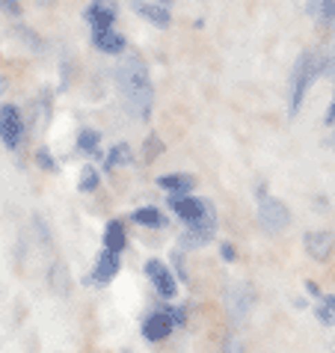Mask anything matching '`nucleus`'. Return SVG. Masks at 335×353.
<instances>
[{
  "label": "nucleus",
  "mask_w": 335,
  "mask_h": 353,
  "mask_svg": "<svg viewBox=\"0 0 335 353\" xmlns=\"http://www.w3.org/2000/svg\"><path fill=\"white\" fill-rule=\"evenodd\" d=\"M128 247V232H125V223L122 220H110L107 223V229H104V250L107 252H119Z\"/></svg>",
  "instance_id": "obj_15"
},
{
  "label": "nucleus",
  "mask_w": 335,
  "mask_h": 353,
  "mask_svg": "<svg viewBox=\"0 0 335 353\" xmlns=\"http://www.w3.org/2000/svg\"><path fill=\"white\" fill-rule=\"evenodd\" d=\"M157 188L170 190V193H190L196 188V179L187 172H175V175H161L157 179Z\"/></svg>",
  "instance_id": "obj_17"
},
{
  "label": "nucleus",
  "mask_w": 335,
  "mask_h": 353,
  "mask_svg": "<svg viewBox=\"0 0 335 353\" xmlns=\"http://www.w3.org/2000/svg\"><path fill=\"white\" fill-rule=\"evenodd\" d=\"M166 312H170V318H172L175 327H184V323H187V309L175 306V309H166Z\"/></svg>",
  "instance_id": "obj_27"
},
{
  "label": "nucleus",
  "mask_w": 335,
  "mask_h": 353,
  "mask_svg": "<svg viewBox=\"0 0 335 353\" xmlns=\"http://www.w3.org/2000/svg\"><path fill=\"white\" fill-rule=\"evenodd\" d=\"M143 149H145V152H143V161H145V163H152L157 154L163 152V140H161L157 134H149V137H145V145H143Z\"/></svg>",
  "instance_id": "obj_22"
},
{
  "label": "nucleus",
  "mask_w": 335,
  "mask_h": 353,
  "mask_svg": "<svg viewBox=\"0 0 335 353\" xmlns=\"http://www.w3.org/2000/svg\"><path fill=\"white\" fill-rule=\"evenodd\" d=\"M145 276L152 279L154 291L161 294L163 300H172L175 294H179V279L172 276V270L166 268V264H163L161 259H152V261H145Z\"/></svg>",
  "instance_id": "obj_8"
},
{
  "label": "nucleus",
  "mask_w": 335,
  "mask_h": 353,
  "mask_svg": "<svg viewBox=\"0 0 335 353\" xmlns=\"http://www.w3.org/2000/svg\"><path fill=\"white\" fill-rule=\"evenodd\" d=\"M305 291H309V294H312V297H323V291L318 288V282H312V279H309V282H305Z\"/></svg>",
  "instance_id": "obj_30"
},
{
  "label": "nucleus",
  "mask_w": 335,
  "mask_h": 353,
  "mask_svg": "<svg viewBox=\"0 0 335 353\" xmlns=\"http://www.w3.org/2000/svg\"><path fill=\"white\" fill-rule=\"evenodd\" d=\"M255 202H258V225L267 234H279V232H285L291 225L288 205H282L279 199H273L264 184L255 188Z\"/></svg>",
  "instance_id": "obj_3"
},
{
  "label": "nucleus",
  "mask_w": 335,
  "mask_h": 353,
  "mask_svg": "<svg viewBox=\"0 0 335 353\" xmlns=\"http://www.w3.org/2000/svg\"><path fill=\"white\" fill-rule=\"evenodd\" d=\"M116 15H119V6H116V0H92V3L86 6V21L92 24V30L113 27Z\"/></svg>",
  "instance_id": "obj_11"
},
{
  "label": "nucleus",
  "mask_w": 335,
  "mask_h": 353,
  "mask_svg": "<svg viewBox=\"0 0 335 353\" xmlns=\"http://www.w3.org/2000/svg\"><path fill=\"white\" fill-rule=\"evenodd\" d=\"M332 353H335V339H332Z\"/></svg>",
  "instance_id": "obj_32"
},
{
  "label": "nucleus",
  "mask_w": 335,
  "mask_h": 353,
  "mask_svg": "<svg viewBox=\"0 0 335 353\" xmlns=\"http://www.w3.org/2000/svg\"><path fill=\"white\" fill-rule=\"evenodd\" d=\"M321 74L329 77V81H335V54H329L327 60H321Z\"/></svg>",
  "instance_id": "obj_24"
},
{
  "label": "nucleus",
  "mask_w": 335,
  "mask_h": 353,
  "mask_svg": "<svg viewBox=\"0 0 335 353\" xmlns=\"http://www.w3.org/2000/svg\"><path fill=\"white\" fill-rule=\"evenodd\" d=\"M0 9L6 15H21V0H0Z\"/></svg>",
  "instance_id": "obj_26"
},
{
  "label": "nucleus",
  "mask_w": 335,
  "mask_h": 353,
  "mask_svg": "<svg viewBox=\"0 0 335 353\" xmlns=\"http://www.w3.org/2000/svg\"><path fill=\"white\" fill-rule=\"evenodd\" d=\"M223 353H246L243 345L238 339H225V345H223Z\"/></svg>",
  "instance_id": "obj_28"
},
{
  "label": "nucleus",
  "mask_w": 335,
  "mask_h": 353,
  "mask_svg": "<svg viewBox=\"0 0 335 353\" xmlns=\"http://www.w3.org/2000/svg\"><path fill=\"white\" fill-rule=\"evenodd\" d=\"M172 330H175V323H172V318H170V312L166 309H157L143 321V339L154 341V345L157 341H163V339H170Z\"/></svg>",
  "instance_id": "obj_10"
},
{
  "label": "nucleus",
  "mask_w": 335,
  "mask_h": 353,
  "mask_svg": "<svg viewBox=\"0 0 335 353\" xmlns=\"http://www.w3.org/2000/svg\"><path fill=\"white\" fill-rule=\"evenodd\" d=\"M131 6H134V12L140 18H145V21H152L157 27H170L172 24L170 9L161 6V3H152V0H131Z\"/></svg>",
  "instance_id": "obj_13"
},
{
  "label": "nucleus",
  "mask_w": 335,
  "mask_h": 353,
  "mask_svg": "<svg viewBox=\"0 0 335 353\" xmlns=\"http://www.w3.org/2000/svg\"><path fill=\"white\" fill-rule=\"evenodd\" d=\"M318 77H321V57L314 51H303L291 72V116L300 113L305 92L312 90V83L318 81Z\"/></svg>",
  "instance_id": "obj_2"
},
{
  "label": "nucleus",
  "mask_w": 335,
  "mask_h": 353,
  "mask_svg": "<svg viewBox=\"0 0 335 353\" xmlns=\"http://www.w3.org/2000/svg\"><path fill=\"white\" fill-rule=\"evenodd\" d=\"M303 243H305V252H309L314 261H327V259L332 256V243H335V238H332L329 232H305Z\"/></svg>",
  "instance_id": "obj_12"
},
{
  "label": "nucleus",
  "mask_w": 335,
  "mask_h": 353,
  "mask_svg": "<svg viewBox=\"0 0 335 353\" xmlns=\"http://www.w3.org/2000/svg\"><path fill=\"white\" fill-rule=\"evenodd\" d=\"M214 232H216V211L211 208L196 225H187V229H184L181 247H184V250H199V247H205V243H211Z\"/></svg>",
  "instance_id": "obj_7"
},
{
  "label": "nucleus",
  "mask_w": 335,
  "mask_h": 353,
  "mask_svg": "<svg viewBox=\"0 0 335 353\" xmlns=\"http://www.w3.org/2000/svg\"><path fill=\"white\" fill-rule=\"evenodd\" d=\"M131 220L136 225H143V229H163V225H166V217L157 208H152V205H145V208H136L131 214Z\"/></svg>",
  "instance_id": "obj_18"
},
{
  "label": "nucleus",
  "mask_w": 335,
  "mask_h": 353,
  "mask_svg": "<svg viewBox=\"0 0 335 353\" xmlns=\"http://www.w3.org/2000/svg\"><path fill=\"white\" fill-rule=\"evenodd\" d=\"M36 163L42 166V170H48V172H60V163L54 161V154L48 152V149H39L36 152Z\"/></svg>",
  "instance_id": "obj_23"
},
{
  "label": "nucleus",
  "mask_w": 335,
  "mask_h": 353,
  "mask_svg": "<svg viewBox=\"0 0 335 353\" xmlns=\"http://www.w3.org/2000/svg\"><path fill=\"white\" fill-rule=\"evenodd\" d=\"M131 161H134L131 145H128V143H119V145H113V149H110V154H107L104 170L110 172V170H116V166H125V163H131Z\"/></svg>",
  "instance_id": "obj_19"
},
{
  "label": "nucleus",
  "mask_w": 335,
  "mask_h": 353,
  "mask_svg": "<svg viewBox=\"0 0 335 353\" xmlns=\"http://www.w3.org/2000/svg\"><path fill=\"white\" fill-rule=\"evenodd\" d=\"M98 143H101V134L92 131V128H83L77 134V152H83V154H95Z\"/></svg>",
  "instance_id": "obj_20"
},
{
  "label": "nucleus",
  "mask_w": 335,
  "mask_h": 353,
  "mask_svg": "<svg viewBox=\"0 0 335 353\" xmlns=\"http://www.w3.org/2000/svg\"><path fill=\"white\" fill-rule=\"evenodd\" d=\"M116 86L125 98V107L136 119H149L154 107V86L149 77V68L136 54H125L122 63L116 65Z\"/></svg>",
  "instance_id": "obj_1"
},
{
  "label": "nucleus",
  "mask_w": 335,
  "mask_h": 353,
  "mask_svg": "<svg viewBox=\"0 0 335 353\" xmlns=\"http://www.w3.org/2000/svg\"><path fill=\"white\" fill-rule=\"evenodd\" d=\"M119 256L116 252H107V250H101L98 252V259H95V268H92V273H90V279L86 282H92V285H110V282L116 279V273H119Z\"/></svg>",
  "instance_id": "obj_9"
},
{
  "label": "nucleus",
  "mask_w": 335,
  "mask_h": 353,
  "mask_svg": "<svg viewBox=\"0 0 335 353\" xmlns=\"http://www.w3.org/2000/svg\"><path fill=\"white\" fill-rule=\"evenodd\" d=\"M305 12L318 18L323 27L335 30V0H305Z\"/></svg>",
  "instance_id": "obj_16"
},
{
  "label": "nucleus",
  "mask_w": 335,
  "mask_h": 353,
  "mask_svg": "<svg viewBox=\"0 0 335 353\" xmlns=\"http://www.w3.org/2000/svg\"><path fill=\"white\" fill-rule=\"evenodd\" d=\"M0 140L6 149H18L24 140V119L15 104H0Z\"/></svg>",
  "instance_id": "obj_5"
},
{
  "label": "nucleus",
  "mask_w": 335,
  "mask_h": 353,
  "mask_svg": "<svg viewBox=\"0 0 335 353\" xmlns=\"http://www.w3.org/2000/svg\"><path fill=\"white\" fill-rule=\"evenodd\" d=\"M170 208L179 214V217L187 223V225H196L205 214L211 211V202L205 199H196V196H187V193H172L170 196Z\"/></svg>",
  "instance_id": "obj_6"
},
{
  "label": "nucleus",
  "mask_w": 335,
  "mask_h": 353,
  "mask_svg": "<svg viewBox=\"0 0 335 353\" xmlns=\"http://www.w3.org/2000/svg\"><path fill=\"white\" fill-rule=\"evenodd\" d=\"M323 122H327V125H335V98H332L329 110H327V113H323Z\"/></svg>",
  "instance_id": "obj_31"
},
{
  "label": "nucleus",
  "mask_w": 335,
  "mask_h": 353,
  "mask_svg": "<svg viewBox=\"0 0 335 353\" xmlns=\"http://www.w3.org/2000/svg\"><path fill=\"white\" fill-rule=\"evenodd\" d=\"M314 315H318L321 323H327V327H332V323H335V309H329V306H321Z\"/></svg>",
  "instance_id": "obj_25"
},
{
  "label": "nucleus",
  "mask_w": 335,
  "mask_h": 353,
  "mask_svg": "<svg viewBox=\"0 0 335 353\" xmlns=\"http://www.w3.org/2000/svg\"><path fill=\"white\" fill-rule=\"evenodd\" d=\"M98 181H101V172H98L95 166H83V170H81V181H77V190H81V193H92L98 188Z\"/></svg>",
  "instance_id": "obj_21"
},
{
  "label": "nucleus",
  "mask_w": 335,
  "mask_h": 353,
  "mask_svg": "<svg viewBox=\"0 0 335 353\" xmlns=\"http://www.w3.org/2000/svg\"><path fill=\"white\" fill-rule=\"evenodd\" d=\"M252 306H255V291L250 282H234V285H229V291H225V312H229L232 321H246Z\"/></svg>",
  "instance_id": "obj_4"
},
{
  "label": "nucleus",
  "mask_w": 335,
  "mask_h": 353,
  "mask_svg": "<svg viewBox=\"0 0 335 353\" xmlns=\"http://www.w3.org/2000/svg\"><path fill=\"white\" fill-rule=\"evenodd\" d=\"M220 256H223L225 261H234V256H238V252H234L232 243H220Z\"/></svg>",
  "instance_id": "obj_29"
},
{
  "label": "nucleus",
  "mask_w": 335,
  "mask_h": 353,
  "mask_svg": "<svg viewBox=\"0 0 335 353\" xmlns=\"http://www.w3.org/2000/svg\"><path fill=\"white\" fill-rule=\"evenodd\" d=\"M92 45L98 51L104 54H122L125 51V36L119 30H113V27H104V30H92Z\"/></svg>",
  "instance_id": "obj_14"
}]
</instances>
